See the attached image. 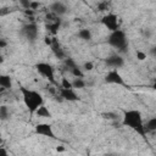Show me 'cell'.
<instances>
[{
    "instance_id": "17",
    "label": "cell",
    "mask_w": 156,
    "mask_h": 156,
    "mask_svg": "<svg viewBox=\"0 0 156 156\" xmlns=\"http://www.w3.org/2000/svg\"><path fill=\"white\" fill-rule=\"evenodd\" d=\"M144 126H145L146 132H154V130H156V118L154 117V118L149 119V121H147V123H146V124H144Z\"/></svg>"
},
{
    "instance_id": "6",
    "label": "cell",
    "mask_w": 156,
    "mask_h": 156,
    "mask_svg": "<svg viewBox=\"0 0 156 156\" xmlns=\"http://www.w3.org/2000/svg\"><path fill=\"white\" fill-rule=\"evenodd\" d=\"M105 80L107 83H111V84H117V85H126V82L124 79L122 78V76L117 72V69H112L110 71L106 77H105Z\"/></svg>"
},
{
    "instance_id": "3",
    "label": "cell",
    "mask_w": 156,
    "mask_h": 156,
    "mask_svg": "<svg viewBox=\"0 0 156 156\" xmlns=\"http://www.w3.org/2000/svg\"><path fill=\"white\" fill-rule=\"evenodd\" d=\"M108 44L116 49H118L119 51H124L128 46V41L126 39V34L123 30H121L119 28L111 32L110 37H108Z\"/></svg>"
},
{
    "instance_id": "32",
    "label": "cell",
    "mask_w": 156,
    "mask_h": 156,
    "mask_svg": "<svg viewBox=\"0 0 156 156\" xmlns=\"http://www.w3.org/2000/svg\"><path fill=\"white\" fill-rule=\"evenodd\" d=\"M56 150H57V151H65V147H63V146H57Z\"/></svg>"
},
{
    "instance_id": "8",
    "label": "cell",
    "mask_w": 156,
    "mask_h": 156,
    "mask_svg": "<svg viewBox=\"0 0 156 156\" xmlns=\"http://www.w3.org/2000/svg\"><path fill=\"white\" fill-rule=\"evenodd\" d=\"M22 34L29 39V40H34L38 35V27L35 23H29V24H26L23 28H22Z\"/></svg>"
},
{
    "instance_id": "12",
    "label": "cell",
    "mask_w": 156,
    "mask_h": 156,
    "mask_svg": "<svg viewBox=\"0 0 156 156\" xmlns=\"http://www.w3.org/2000/svg\"><path fill=\"white\" fill-rule=\"evenodd\" d=\"M50 11H51L52 13H55L56 16H61V15L66 13L67 7H66L62 2H60V1H55V2L51 4V6H50Z\"/></svg>"
},
{
    "instance_id": "26",
    "label": "cell",
    "mask_w": 156,
    "mask_h": 156,
    "mask_svg": "<svg viewBox=\"0 0 156 156\" xmlns=\"http://www.w3.org/2000/svg\"><path fill=\"white\" fill-rule=\"evenodd\" d=\"M20 2L22 5V7L26 9V10H28L29 6H30V0H20Z\"/></svg>"
},
{
    "instance_id": "33",
    "label": "cell",
    "mask_w": 156,
    "mask_h": 156,
    "mask_svg": "<svg viewBox=\"0 0 156 156\" xmlns=\"http://www.w3.org/2000/svg\"><path fill=\"white\" fill-rule=\"evenodd\" d=\"M2 62H4V57L0 55V63H2Z\"/></svg>"
},
{
    "instance_id": "1",
    "label": "cell",
    "mask_w": 156,
    "mask_h": 156,
    "mask_svg": "<svg viewBox=\"0 0 156 156\" xmlns=\"http://www.w3.org/2000/svg\"><path fill=\"white\" fill-rule=\"evenodd\" d=\"M124 126L132 128L138 134H140L144 139H146V129L143 123L141 113L138 110H128L123 112V122Z\"/></svg>"
},
{
    "instance_id": "20",
    "label": "cell",
    "mask_w": 156,
    "mask_h": 156,
    "mask_svg": "<svg viewBox=\"0 0 156 156\" xmlns=\"http://www.w3.org/2000/svg\"><path fill=\"white\" fill-rule=\"evenodd\" d=\"M65 65H66V67L71 71L72 68H74V67H77V65H76V62H74V60L73 58H65Z\"/></svg>"
},
{
    "instance_id": "29",
    "label": "cell",
    "mask_w": 156,
    "mask_h": 156,
    "mask_svg": "<svg viewBox=\"0 0 156 156\" xmlns=\"http://www.w3.org/2000/svg\"><path fill=\"white\" fill-rule=\"evenodd\" d=\"M6 45H7V41H6L5 39H1V38H0V49L5 48Z\"/></svg>"
},
{
    "instance_id": "25",
    "label": "cell",
    "mask_w": 156,
    "mask_h": 156,
    "mask_svg": "<svg viewBox=\"0 0 156 156\" xmlns=\"http://www.w3.org/2000/svg\"><path fill=\"white\" fill-rule=\"evenodd\" d=\"M135 56H136V58H138L139 61H144V60L146 58V54L143 52V51H140V50H138V51L135 52Z\"/></svg>"
},
{
    "instance_id": "19",
    "label": "cell",
    "mask_w": 156,
    "mask_h": 156,
    "mask_svg": "<svg viewBox=\"0 0 156 156\" xmlns=\"http://www.w3.org/2000/svg\"><path fill=\"white\" fill-rule=\"evenodd\" d=\"M71 73L76 77V78H83L84 77V74H83V72L80 71V68L77 66V67H74V68H72L71 69Z\"/></svg>"
},
{
    "instance_id": "24",
    "label": "cell",
    "mask_w": 156,
    "mask_h": 156,
    "mask_svg": "<svg viewBox=\"0 0 156 156\" xmlns=\"http://www.w3.org/2000/svg\"><path fill=\"white\" fill-rule=\"evenodd\" d=\"M102 117L106 118V119H117V115L113 113V112H106V113H102Z\"/></svg>"
},
{
    "instance_id": "2",
    "label": "cell",
    "mask_w": 156,
    "mask_h": 156,
    "mask_svg": "<svg viewBox=\"0 0 156 156\" xmlns=\"http://www.w3.org/2000/svg\"><path fill=\"white\" fill-rule=\"evenodd\" d=\"M21 93H22V98H23V102L27 106L28 111L30 115H33L35 112V110L43 105V96L35 91V90H30L28 88L22 87L21 88Z\"/></svg>"
},
{
    "instance_id": "28",
    "label": "cell",
    "mask_w": 156,
    "mask_h": 156,
    "mask_svg": "<svg viewBox=\"0 0 156 156\" xmlns=\"http://www.w3.org/2000/svg\"><path fill=\"white\" fill-rule=\"evenodd\" d=\"M93 67H94V65H93L91 62H85V63H84V68H85L87 71H91Z\"/></svg>"
},
{
    "instance_id": "21",
    "label": "cell",
    "mask_w": 156,
    "mask_h": 156,
    "mask_svg": "<svg viewBox=\"0 0 156 156\" xmlns=\"http://www.w3.org/2000/svg\"><path fill=\"white\" fill-rule=\"evenodd\" d=\"M9 117V110L6 106H0V119H6Z\"/></svg>"
},
{
    "instance_id": "31",
    "label": "cell",
    "mask_w": 156,
    "mask_h": 156,
    "mask_svg": "<svg viewBox=\"0 0 156 156\" xmlns=\"http://www.w3.org/2000/svg\"><path fill=\"white\" fill-rule=\"evenodd\" d=\"M0 155H4L5 156V155H7V151L4 147H0Z\"/></svg>"
},
{
    "instance_id": "10",
    "label": "cell",
    "mask_w": 156,
    "mask_h": 156,
    "mask_svg": "<svg viewBox=\"0 0 156 156\" xmlns=\"http://www.w3.org/2000/svg\"><path fill=\"white\" fill-rule=\"evenodd\" d=\"M105 62H106V65H107V66H110V67L119 68V67H122V66H123L124 60H123L119 55H112V56L107 57Z\"/></svg>"
},
{
    "instance_id": "13",
    "label": "cell",
    "mask_w": 156,
    "mask_h": 156,
    "mask_svg": "<svg viewBox=\"0 0 156 156\" xmlns=\"http://www.w3.org/2000/svg\"><path fill=\"white\" fill-rule=\"evenodd\" d=\"M60 26H61V20L58 18V20H56V21H54V22L49 23V24L46 26V29H48L50 33L56 34V33H57V30L60 29Z\"/></svg>"
},
{
    "instance_id": "23",
    "label": "cell",
    "mask_w": 156,
    "mask_h": 156,
    "mask_svg": "<svg viewBox=\"0 0 156 156\" xmlns=\"http://www.w3.org/2000/svg\"><path fill=\"white\" fill-rule=\"evenodd\" d=\"M98 7H99L100 11H107L108 7H110V4H108L107 1H102V2H100V4L98 5Z\"/></svg>"
},
{
    "instance_id": "15",
    "label": "cell",
    "mask_w": 156,
    "mask_h": 156,
    "mask_svg": "<svg viewBox=\"0 0 156 156\" xmlns=\"http://www.w3.org/2000/svg\"><path fill=\"white\" fill-rule=\"evenodd\" d=\"M11 85H12V82H11L10 76H5V74L0 76V87L9 89V88H11Z\"/></svg>"
},
{
    "instance_id": "30",
    "label": "cell",
    "mask_w": 156,
    "mask_h": 156,
    "mask_svg": "<svg viewBox=\"0 0 156 156\" xmlns=\"http://www.w3.org/2000/svg\"><path fill=\"white\" fill-rule=\"evenodd\" d=\"M44 41H45V44H46V45H49V46H50V45H51V43H52V39H50V38H45V40H44Z\"/></svg>"
},
{
    "instance_id": "18",
    "label": "cell",
    "mask_w": 156,
    "mask_h": 156,
    "mask_svg": "<svg viewBox=\"0 0 156 156\" xmlns=\"http://www.w3.org/2000/svg\"><path fill=\"white\" fill-rule=\"evenodd\" d=\"M85 87V82L82 79V78H76L73 82H72V88H76V89H82Z\"/></svg>"
},
{
    "instance_id": "11",
    "label": "cell",
    "mask_w": 156,
    "mask_h": 156,
    "mask_svg": "<svg viewBox=\"0 0 156 156\" xmlns=\"http://www.w3.org/2000/svg\"><path fill=\"white\" fill-rule=\"evenodd\" d=\"M50 48H51V50H52V52L55 54L56 57H58V58H65V51H63L62 46L60 45V43L56 40V38H52V43H51Z\"/></svg>"
},
{
    "instance_id": "14",
    "label": "cell",
    "mask_w": 156,
    "mask_h": 156,
    "mask_svg": "<svg viewBox=\"0 0 156 156\" xmlns=\"http://www.w3.org/2000/svg\"><path fill=\"white\" fill-rule=\"evenodd\" d=\"M37 116H39V117H51V113H50V111L44 106V105H40L37 110H35V112H34Z\"/></svg>"
},
{
    "instance_id": "7",
    "label": "cell",
    "mask_w": 156,
    "mask_h": 156,
    "mask_svg": "<svg viewBox=\"0 0 156 156\" xmlns=\"http://www.w3.org/2000/svg\"><path fill=\"white\" fill-rule=\"evenodd\" d=\"M35 133L55 139V133L52 132V127L50 124H48V123H39V124H37L35 126Z\"/></svg>"
},
{
    "instance_id": "16",
    "label": "cell",
    "mask_w": 156,
    "mask_h": 156,
    "mask_svg": "<svg viewBox=\"0 0 156 156\" xmlns=\"http://www.w3.org/2000/svg\"><path fill=\"white\" fill-rule=\"evenodd\" d=\"M78 37L83 40H90L91 39V32L89 29H80L78 32Z\"/></svg>"
},
{
    "instance_id": "4",
    "label": "cell",
    "mask_w": 156,
    "mask_h": 156,
    "mask_svg": "<svg viewBox=\"0 0 156 156\" xmlns=\"http://www.w3.org/2000/svg\"><path fill=\"white\" fill-rule=\"evenodd\" d=\"M37 71L41 74V76H44L51 84H54V85H57V83H56V80H55V74H54V68H52V66L51 65H49V63H45V62H39V63H37Z\"/></svg>"
},
{
    "instance_id": "9",
    "label": "cell",
    "mask_w": 156,
    "mask_h": 156,
    "mask_svg": "<svg viewBox=\"0 0 156 156\" xmlns=\"http://www.w3.org/2000/svg\"><path fill=\"white\" fill-rule=\"evenodd\" d=\"M58 91H60V95H61V98H62L63 100H68V101H77V100H79L78 95L74 93L73 89L60 88Z\"/></svg>"
},
{
    "instance_id": "27",
    "label": "cell",
    "mask_w": 156,
    "mask_h": 156,
    "mask_svg": "<svg viewBox=\"0 0 156 156\" xmlns=\"http://www.w3.org/2000/svg\"><path fill=\"white\" fill-rule=\"evenodd\" d=\"M38 6H39V2H38V1H30V6H29V9L34 11Z\"/></svg>"
},
{
    "instance_id": "5",
    "label": "cell",
    "mask_w": 156,
    "mask_h": 156,
    "mask_svg": "<svg viewBox=\"0 0 156 156\" xmlns=\"http://www.w3.org/2000/svg\"><path fill=\"white\" fill-rule=\"evenodd\" d=\"M101 22H102V24H104L108 30H111V32H113V30L118 29V21H117V16H116V15H113V13H107V15H105V16L102 17Z\"/></svg>"
},
{
    "instance_id": "22",
    "label": "cell",
    "mask_w": 156,
    "mask_h": 156,
    "mask_svg": "<svg viewBox=\"0 0 156 156\" xmlns=\"http://www.w3.org/2000/svg\"><path fill=\"white\" fill-rule=\"evenodd\" d=\"M61 88H65V89H73V88H72V82H69L67 78H62V80H61Z\"/></svg>"
},
{
    "instance_id": "34",
    "label": "cell",
    "mask_w": 156,
    "mask_h": 156,
    "mask_svg": "<svg viewBox=\"0 0 156 156\" xmlns=\"http://www.w3.org/2000/svg\"><path fill=\"white\" fill-rule=\"evenodd\" d=\"M0 143H2V138H1V134H0Z\"/></svg>"
}]
</instances>
